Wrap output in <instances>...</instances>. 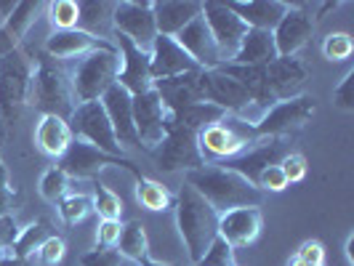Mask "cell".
Returning a JSON list of instances; mask_svg holds the SVG:
<instances>
[{
	"mask_svg": "<svg viewBox=\"0 0 354 266\" xmlns=\"http://www.w3.org/2000/svg\"><path fill=\"white\" fill-rule=\"evenodd\" d=\"M118 253L120 258H131V261H144L149 256V243H147V231L139 221H131L125 224L123 231H120V240H118Z\"/></svg>",
	"mask_w": 354,
	"mask_h": 266,
	"instance_id": "cell-33",
	"label": "cell"
},
{
	"mask_svg": "<svg viewBox=\"0 0 354 266\" xmlns=\"http://www.w3.org/2000/svg\"><path fill=\"white\" fill-rule=\"evenodd\" d=\"M131 112H133V125H136V136L144 149H155L162 136H165V125H168V109L162 106L160 96L155 93V88L133 96L131 102Z\"/></svg>",
	"mask_w": 354,
	"mask_h": 266,
	"instance_id": "cell-14",
	"label": "cell"
},
{
	"mask_svg": "<svg viewBox=\"0 0 354 266\" xmlns=\"http://www.w3.org/2000/svg\"><path fill=\"white\" fill-rule=\"evenodd\" d=\"M32 72H35L32 61L21 48L0 56V120L3 123H17L24 104L30 102Z\"/></svg>",
	"mask_w": 354,
	"mask_h": 266,
	"instance_id": "cell-6",
	"label": "cell"
},
{
	"mask_svg": "<svg viewBox=\"0 0 354 266\" xmlns=\"http://www.w3.org/2000/svg\"><path fill=\"white\" fill-rule=\"evenodd\" d=\"M187 184L203 200H208L218 216L234 208H259L264 202V192L259 187H253L248 178L221 165H205L200 171L187 173Z\"/></svg>",
	"mask_w": 354,
	"mask_h": 266,
	"instance_id": "cell-1",
	"label": "cell"
},
{
	"mask_svg": "<svg viewBox=\"0 0 354 266\" xmlns=\"http://www.w3.org/2000/svg\"><path fill=\"white\" fill-rule=\"evenodd\" d=\"M280 168H283L288 184H299L306 176V158L304 155H296V152H288L283 160H280Z\"/></svg>",
	"mask_w": 354,
	"mask_h": 266,
	"instance_id": "cell-44",
	"label": "cell"
},
{
	"mask_svg": "<svg viewBox=\"0 0 354 266\" xmlns=\"http://www.w3.org/2000/svg\"><path fill=\"white\" fill-rule=\"evenodd\" d=\"M67 125H70V131H72V139L88 142L91 146L102 149L104 155L123 158V149L115 142V133H112V125H109V117H106L102 102L75 104Z\"/></svg>",
	"mask_w": 354,
	"mask_h": 266,
	"instance_id": "cell-8",
	"label": "cell"
},
{
	"mask_svg": "<svg viewBox=\"0 0 354 266\" xmlns=\"http://www.w3.org/2000/svg\"><path fill=\"white\" fill-rule=\"evenodd\" d=\"M227 6L245 21L248 30H266V32H272L288 11V3L283 0H248V3L227 0Z\"/></svg>",
	"mask_w": 354,
	"mask_h": 266,
	"instance_id": "cell-25",
	"label": "cell"
},
{
	"mask_svg": "<svg viewBox=\"0 0 354 266\" xmlns=\"http://www.w3.org/2000/svg\"><path fill=\"white\" fill-rule=\"evenodd\" d=\"M315 35V19H312V3H288V11L280 24L272 30L277 56H296L309 37Z\"/></svg>",
	"mask_w": 354,
	"mask_h": 266,
	"instance_id": "cell-13",
	"label": "cell"
},
{
	"mask_svg": "<svg viewBox=\"0 0 354 266\" xmlns=\"http://www.w3.org/2000/svg\"><path fill=\"white\" fill-rule=\"evenodd\" d=\"M256 142L259 139L253 133V125L234 117V115H227L221 123L197 133V146H200V155L205 160V165H218V162L240 158L250 144Z\"/></svg>",
	"mask_w": 354,
	"mask_h": 266,
	"instance_id": "cell-5",
	"label": "cell"
},
{
	"mask_svg": "<svg viewBox=\"0 0 354 266\" xmlns=\"http://www.w3.org/2000/svg\"><path fill=\"white\" fill-rule=\"evenodd\" d=\"M306 80H309V70L296 56H277L272 64H266V86L274 102H288L301 96Z\"/></svg>",
	"mask_w": 354,
	"mask_h": 266,
	"instance_id": "cell-18",
	"label": "cell"
},
{
	"mask_svg": "<svg viewBox=\"0 0 354 266\" xmlns=\"http://www.w3.org/2000/svg\"><path fill=\"white\" fill-rule=\"evenodd\" d=\"M67 192V173L56 165L51 171H46V176L40 178V195L46 197L48 202H59Z\"/></svg>",
	"mask_w": 354,
	"mask_h": 266,
	"instance_id": "cell-40",
	"label": "cell"
},
{
	"mask_svg": "<svg viewBox=\"0 0 354 266\" xmlns=\"http://www.w3.org/2000/svg\"><path fill=\"white\" fill-rule=\"evenodd\" d=\"M14 8H17V3H14V0H0V30H3V27H6V21L11 19Z\"/></svg>",
	"mask_w": 354,
	"mask_h": 266,
	"instance_id": "cell-51",
	"label": "cell"
},
{
	"mask_svg": "<svg viewBox=\"0 0 354 266\" xmlns=\"http://www.w3.org/2000/svg\"><path fill=\"white\" fill-rule=\"evenodd\" d=\"M195 266H234V253L221 237H216L211 243V248L205 250V256Z\"/></svg>",
	"mask_w": 354,
	"mask_h": 266,
	"instance_id": "cell-41",
	"label": "cell"
},
{
	"mask_svg": "<svg viewBox=\"0 0 354 266\" xmlns=\"http://www.w3.org/2000/svg\"><path fill=\"white\" fill-rule=\"evenodd\" d=\"M200 70L195 61L184 53L174 37L158 35L152 48H149V72H152V83L155 80H165V77H176L184 72Z\"/></svg>",
	"mask_w": 354,
	"mask_h": 266,
	"instance_id": "cell-22",
	"label": "cell"
},
{
	"mask_svg": "<svg viewBox=\"0 0 354 266\" xmlns=\"http://www.w3.org/2000/svg\"><path fill=\"white\" fill-rule=\"evenodd\" d=\"M200 86H203V99L224 109L227 115H243L253 104L248 91L221 70H200Z\"/></svg>",
	"mask_w": 354,
	"mask_h": 266,
	"instance_id": "cell-15",
	"label": "cell"
},
{
	"mask_svg": "<svg viewBox=\"0 0 354 266\" xmlns=\"http://www.w3.org/2000/svg\"><path fill=\"white\" fill-rule=\"evenodd\" d=\"M288 155L285 149V139H266L264 144L253 146V149H245L240 158L227 160V162H218L221 168H230L234 173H240L243 178H248L250 184L256 187L259 176L264 173L269 165H280V160Z\"/></svg>",
	"mask_w": 354,
	"mask_h": 266,
	"instance_id": "cell-20",
	"label": "cell"
},
{
	"mask_svg": "<svg viewBox=\"0 0 354 266\" xmlns=\"http://www.w3.org/2000/svg\"><path fill=\"white\" fill-rule=\"evenodd\" d=\"M118 75H120V53L115 46L80 56L77 67L70 75L75 102L77 104L99 102L106 91L118 83Z\"/></svg>",
	"mask_w": 354,
	"mask_h": 266,
	"instance_id": "cell-3",
	"label": "cell"
},
{
	"mask_svg": "<svg viewBox=\"0 0 354 266\" xmlns=\"http://www.w3.org/2000/svg\"><path fill=\"white\" fill-rule=\"evenodd\" d=\"M203 19L216 40V48L221 53V64H230L243 43V37L248 35L245 21L237 17L227 3H218V0L203 3Z\"/></svg>",
	"mask_w": 354,
	"mask_h": 266,
	"instance_id": "cell-11",
	"label": "cell"
},
{
	"mask_svg": "<svg viewBox=\"0 0 354 266\" xmlns=\"http://www.w3.org/2000/svg\"><path fill=\"white\" fill-rule=\"evenodd\" d=\"M174 40L184 48V53L195 61L200 70H216V67H221V53L216 48V40H213L203 14L197 19H192Z\"/></svg>",
	"mask_w": 354,
	"mask_h": 266,
	"instance_id": "cell-19",
	"label": "cell"
},
{
	"mask_svg": "<svg viewBox=\"0 0 354 266\" xmlns=\"http://www.w3.org/2000/svg\"><path fill=\"white\" fill-rule=\"evenodd\" d=\"M0 266H30V258H17V256H6Z\"/></svg>",
	"mask_w": 354,
	"mask_h": 266,
	"instance_id": "cell-52",
	"label": "cell"
},
{
	"mask_svg": "<svg viewBox=\"0 0 354 266\" xmlns=\"http://www.w3.org/2000/svg\"><path fill=\"white\" fill-rule=\"evenodd\" d=\"M35 142L43 155L48 158H62L72 144V131L67 120L53 117V115H43L35 128Z\"/></svg>",
	"mask_w": 354,
	"mask_h": 266,
	"instance_id": "cell-29",
	"label": "cell"
},
{
	"mask_svg": "<svg viewBox=\"0 0 354 266\" xmlns=\"http://www.w3.org/2000/svg\"><path fill=\"white\" fill-rule=\"evenodd\" d=\"M80 266H120V253L112 248H96L80 256Z\"/></svg>",
	"mask_w": 354,
	"mask_h": 266,
	"instance_id": "cell-46",
	"label": "cell"
},
{
	"mask_svg": "<svg viewBox=\"0 0 354 266\" xmlns=\"http://www.w3.org/2000/svg\"><path fill=\"white\" fill-rule=\"evenodd\" d=\"M30 99L43 115H53L62 120H70L75 109V96H72L70 75L67 70L51 59L43 56L32 72V86H30Z\"/></svg>",
	"mask_w": 354,
	"mask_h": 266,
	"instance_id": "cell-4",
	"label": "cell"
},
{
	"mask_svg": "<svg viewBox=\"0 0 354 266\" xmlns=\"http://www.w3.org/2000/svg\"><path fill=\"white\" fill-rule=\"evenodd\" d=\"M322 53H325L328 61H349L354 53L352 37L346 35V32H333V35H328L325 43H322Z\"/></svg>",
	"mask_w": 354,
	"mask_h": 266,
	"instance_id": "cell-39",
	"label": "cell"
},
{
	"mask_svg": "<svg viewBox=\"0 0 354 266\" xmlns=\"http://www.w3.org/2000/svg\"><path fill=\"white\" fill-rule=\"evenodd\" d=\"M277 59L274 48V37L266 30H248V35L243 37L240 48L234 53L230 64H243V67H266Z\"/></svg>",
	"mask_w": 354,
	"mask_h": 266,
	"instance_id": "cell-27",
	"label": "cell"
},
{
	"mask_svg": "<svg viewBox=\"0 0 354 266\" xmlns=\"http://www.w3.org/2000/svg\"><path fill=\"white\" fill-rule=\"evenodd\" d=\"M155 93L160 96L162 106L168 109V115H174L184 106H192L203 99V86H200V70L184 72L176 77H165V80H155L152 83Z\"/></svg>",
	"mask_w": 354,
	"mask_h": 266,
	"instance_id": "cell-23",
	"label": "cell"
},
{
	"mask_svg": "<svg viewBox=\"0 0 354 266\" xmlns=\"http://www.w3.org/2000/svg\"><path fill=\"white\" fill-rule=\"evenodd\" d=\"M64 253H67V245H64V240H62V237H56V234H51V237H48V240L40 245V250H37V256H40V264H43V266L62 264Z\"/></svg>",
	"mask_w": 354,
	"mask_h": 266,
	"instance_id": "cell-42",
	"label": "cell"
},
{
	"mask_svg": "<svg viewBox=\"0 0 354 266\" xmlns=\"http://www.w3.org/2000/svg\"><path fill=\"white\" fill-rule=\"evenodd\" d=\"M296 258L304 261L306 266H322V261H325V248L319 245L317 240H306L301 248H299V253H296Z\"/></svg>",
	"mask_w": 354,
	"mask_h": 266,
	"instance_id": "cell-48",
	"label": "cell"
},
{
	"mask_svg": "<svg viewBox=\"0 0 354 266\" xmlns=\"http://www.w3.org/2000/svg\"><path fill=\"white\" fill-rule=\"evenodd\" d=\"M112 27H115L118 35L128 37L136 48H142L144 53H149L155 37H158L155 17H152V3H133V0L115 3Z\"/></svg>",
	"mask_w": 354,
	"mask_h": 266,
	"instance_id": "cell-12",
	"label": "cell"
},
{
	"mask_svg": "<svg viewBox=\"0 0 354 266\" xmlns=\"http://www.w3.org/2000/svg\"><path fill=\"white\" fill-rule=\"evenodd\" d=\"M99 102L104 106L106 117H109V125H112V133H115V142L123 149V155L128 149L142 146V144H139V136H136V125H133V112H131L133 96L115 83Z\"/></svg>",
	"mask_w": 354,
	"mask_h": 266,
	"instance_id": "cell-16",
	"label": "cell"
},
{
	"mask_svg": "<svg viewBox=\"0 0 354 266\" xmlns=\"http://www.w3.org/2000/svg\"><path fill=\"white\" fill-rule=\"evenodd\" d=\"M216 70H221L224 75H230L234 77L243 88L248 91L250 102L259 106V109H269V106L274 104V99H272V93H269V86H266V67H243V64H221V67H216Z\"/></svg>",
	"mask_w": 354,
	"mask_h": 266,
	"instance_id": "cell-28",
	"label": "cell"
},
{
	"mask_svg": "<svg viewBox=\"0 0 354 266\" xmlns=\"http://www.w3.org/2000/svg\"><path fill=\"white\" fill-rule=\"evenodd\" d=\"M200 14H203V3H197V0H155L152 3L158 35L165 37H176Z\"/></svg>",
	"mask_w": 354,
	"mask_h": 266,
	"instance_id": "cell-24",
	"label": "cell"
},
{
	"mask_svg": "<svg viewBox=\"0 0 354 266\" xmlns=\"http://www.w3.org/2000/svg\"><path fill=\"white\" fill-rule=\"evenodd\" d=\"M99 48H109V43L104 40H96L83 30H64V32H53L46 40V56L51 59H75V56H86L91 51H99Z\"/></svg>",
	"mask_w": 354,
	"mask_h": 266,
	"instance_id": "cell-26",
	"label": "cell"
},
{
	"mask_svg": "<svg viewBox=\"0 0 354 266\" xmlns=\"http://www.w3.org/2000/svg\"><path fill=\"white\" fill-rule=\"evenodd\" d=\"M136 200H139V205L147 208V211L152 213H160V211H168L171 208V192L158 184V181H152V178H139L136 181Z\"/></svg>",
	"mask_w": 354,
	"mask_h": 266,
	"instance_id": "cell-35",
	"label": "cell"
},
{
	"mask_svg": "<svg viewBox=\"0 0 354 266\" xmlns=\"http://www.w3.org/2000/svg\"><path fill=\"white\" fill-rule=\"evenodd\" d=\"M176 224L189 253V261L197 264L205 256V250L211 248L213 240L218 237V213L187 181L181 184L176 195Z\"/></svg>",
	"mask_w": 354,
	"mask_h": 266,
	"instance_id": "cell-2",
	"label": "cell"
},
{
	"mask_svg": "<svg viewBox=\"0 0 354 266\" xmlns=\"http://www.w3.org/2000/svg\"><path fill=\"white\" fill-rule=\"evenodd\" d=\"M333 104L344 112H354V70L344 75V80L333 88Z\"/></svg>",
	"mask_w": 354,
	"mask_h": 266,
	"instance_id": "cell-43",
	"label": "cell"
},
{
	"mask_svg": "<svg viewBox=\"0 0 354 266\" xmlns=\"http://www.w3.org/2000/svg\"><path fill=\"white\" fill-rule=\"evenodd\" d=\"M109 165H120V168H125L136 181L142 178L139 168H136L131 160L104 155L102 149L91 146L88 142H80V139H72L70 149L59 158V168L67 173V178H96L104 168H109Z\"/></svg>",
	"mask_w": 354,
	"mask_h": 266,
	"instance_id": "cell-10",
	"label": "cell"
},
{
	"mask_svg": "<svg viewBox=\"0 0 354 266\" xmlns=\"http://www.w3.org/2000/svg\"><path fill=\"white\" fill-rule=\"evenodd\" d=\"M288 266H306V264H304V261H299V258H293V261H290Z\"/></svg>",
	"mask_w": 354,
	"mask_h": 266,
	"instance_id": "cell-55",
	"label": "cell"
},
{
	"mask_svg": "<svg viewBox=\"0 0 354 266\" xmlns=\"http://www.w3.org/2000/svg\"><path fill=\"white\" fill-rule=\"evenodd\" d=\"M224 117H227V112L218 109L216 104H208V102H197V104L184 106V109H178V112L171 115L174 123L187 128V131H192V133H200V131H205L211 125L221 123Z\"/></svg>",
	"mask_w": 354,
	"mask_h": 266,
	"instance_id": "cell-31",
	"label": "cell"
},
{
	"mask_svg": "<svg viewBox=\"0 0 354 266\" xmlns=\"http://www.w3.org/2000/svg\"><path fill=\"white\" fill-rule=\"evenodd\" d=\"M14 200H17V195H14L11 184H8V171H6V165L0 160V216H11Z\"/></svg>",
	"mask_w": 354,
	"mask_h": 266,
	"instance_id": "cell-49",
	"label": "cell"
},
{
	"mask_svg": "<svg viewBox=\"0 0 354 266\" xmlns=\"http://www.w3.org/2000/svg\"><path fill=\"white\" fill-rule=\"evenodd\" d=\"M256 187H259L261 192H283L285 187H288V178H285L280 165H269L264 173L259 176Z\"/></svg>",
	"mask_w": 354,
	"mask_h": 266,
	"instance_id": "cell-45",
	"label": "cell"
},
{
	"mask_svg": "<svg viewBox=\"0 0 354 266\" xmlns=\"http://www.w3.org/2000/svg\"><path fill=\"white\" fill-rule=\"evenodd\" d=\"M51 237V224L48 221H35V224H30V227H24V229L17 234V240H14V245L8 250V256H17V258H30L35 250H40V245L46 243Z\"/></svg>",
	"mask_w": 354,
	"mask_h": 266,
	"instance_id": "cell-34",
	"label": "cell"
},
{
	"mask_svg": "<svg viewBox=\"0 0 354 266\" xmlns=\"http://www.w3.org/2000/svg\"><path fill=\"white\" fill-rule=\"evenodd\" d=\"M6 256H8V250H3V248H0V261H3Z\"/></svg>",
	"mask_w": 354,
	"mask_h": 266,
	"instance_id": "cell-56",
	"label": "cell"
},
{
	"mask_svg": "<svg viewBox=\"0 0 354 266\" xmlns=\"http://www.w3.org/2000/svg\"><path fill=\"white\" fill-rule=\"evenodd\" d=\"M346 258H349V264H354V237L346 240Z\"/></svg>",
	"mask_w": 354,
	"mask_h": 266,
	"instance_id": "cell-53",
	"label": "cell"
},
{
	"mask_svg": "<svg viewBox=\"0 0 354 266\" xmlns=\"http://www.w3.org/2000/svg\"><path fill=\"white\" fill-rule=\"evenodd\" d=\"M139 266H176V264H160V261H152V258L147 256L144 261H139Z\"/></svg>",
	"mask_w": 354,
	"mask_h": 266,
	"instance_id": "cell-54",
	"label": "cell"
},
{
	"mask_svg": "<svg viewBox=\"0 0 354 266\" xmlns=\"http://www.w3.org/2000/svg\"><path fill=\"white\" fill-rule=\"evenodd\" d=\"M77 19H80V3L75 0H53L48 3V21L56 32L64 30H77Z\"/></svg>",
	"mask_w": 354,
	"mask_h": 266,
	"instance_id": "cell-36",
	"label": "cell"
},
{
	"mask_svg": "<svg viewBox=\"0 0 354 266\" xmlns=\"http://www.w3.org/2000/svg\"><path fill=\"white\" fill-rule=\"evenodd\" d=\"M118 53H120V61H123V70L118 75V86L125 88L131 96H142L147 91H152V72H149V53H144L142 48H136L128 37L118 35Z\"/></svg>",
	"mask_w": 354,
	"mask_h": 266,
	"instance_id": "cell-17",
	"label": "cell"
},
{
	"mask_svg": "<svg viewBox=\"0 0 354 266\" xmlns=\"http://www.w3.org/2000/svg\"><path fill=\"white\" fill-rule=\"evenodd\" d=\"M40 8H43V3H37V0H19L11 19H8L6 27H3V35L8 37L14 46H19V40L27 35L30 27L35 24Z\"/></svg>",
	"mask_w": 354,
	"mask_h": 266,
	"instance_id": "cell-32",
	"label": "cell"
},
{
	"mask_svg": "<svg viewBox=\"0 0 354 266\" xmlns=\"http://www.w3.org/2000/svg\"><path fill=\"white\" fill-rule=\"evenodd\" d=\"M120 231H123V224H120V221H99V229H96V243H99V248H115L118 240H120Z\"/></svg>",
	"mask_w": 354,
	"mask_h": 266,
	"instance_id": "cell-47",
	"label": "cell"
},
{
	"mask_svg": "<svg viewBox=\"0 0 354 266\" xmlns=\"http://www.w3.org/2000/svg\"><path fill=\"white\" fill-rule=\"evenodd\" d=\"M56 208H59L62 221L75 227V224H80V221L93 211V200L86 195H70V197H62V200L56 202Z\"/></svg>",
	"mask_w": 354,
	"mask_h": 266,
	"instance_id": "cell-38",
	"label": "cell"
},
{
	"mask_svg": "<svg viewBox=\"0 0 354 266\" xmlns=\"http://www.w3.org/2000/svg\"><path fill=\"white\" fill-rule=\"evenodd\" d=\"M17 234H19V227L17 221H14V216H0V248L11 250Z\"/></svg>",
	"mask_w": 354,
	"mask_h": 266,
	"instance_id": "cell-50",
	"label": "cell"
},
{
	"mask_svg": "<svg viewBox=\"0 0 354 266\" xmlns=\"http://www.w3.org/2000/svg\"><path fill=\"white\" fill-rule=\"evenodd\" d=\"M152 158L160 171H165V173H176V171L192 173V171L205 168V160L197 146V133L176 125L171 120V115H168V125H165V136L152 149Z\"/></svg>",
	"mask_w": 354,
	"mask_h": 266,
	"instance_id": "cell-7",
	"label": "cell"
},
{
	"mask_svg": "<svg viewBox=\"0 0 354 266\" xmlns=\"http://www.w3.org/2000/svg\"><path fill=\"white\" fill-rule=\"evenodd\" d=\"M93 211L102 216V221H120L123 216V200L109 192L102 181L93 184Z\"/></svg>",
	"mask_w": 354,
	"mask_h": 266,
	"instance_id": "cell-37",
	"label": "cell"
},
{
	"mask_svg": "<svg viewBox=\"0 0 354 266\" xmlns=\"http://www.w3.org/2000/svg\"><path fill=\"white\" fill-rule=\"evenodd\" d=\"M261 234V211L259 208H234L218 216V237L234 248H248Z\"/></svg>",
	"mask_w": 354,
	"mask_h": 266,
	"instance_id": "cell-21",
	"label": "cell"
},
{
	"mask_svg": "<svg viewBox=\"0 0 354 266\" xmlns=\"http://www.w3.org/2000/svg\"><path fill=\"white\" fill-rule=\"evenodd\" d=\"M315 115V99L312 96H296L288 102H274V104L261 115V120L253 125L256 139H285L288 133L299 131L309 123Z\"/></svg>",
	"mask_w": 354,
	"mask_h": 266,
	"instance_id": "cell-9",
	"label": "cell"
},
{
	"mask_svg": "<svg viewBox=\"0 0 354 266\" xmlns=\"http://www.w3.org/2000/svg\"><path fill=\"white\" fill-rule=\"evenodd\" d=\"M112 11L115 3L109 0H83L80 3V19H77V30L88 32L91 37H112L115 27H112Z\"/></svg>",
	"mask_w": 354,
	"mask_h": 266,
	"instance_id": "cell-30",
	"label": "cell"
}]
</instances>
